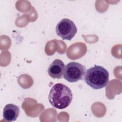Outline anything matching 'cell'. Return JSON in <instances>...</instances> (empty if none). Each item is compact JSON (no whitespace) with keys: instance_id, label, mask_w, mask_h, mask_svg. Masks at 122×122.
Here are the masks:
<instances>
[{"instance_id":"6da1fadb","label":"cell","mask_w":122,"mask_h":122,"mask_svg":"<svg viewBox=\"0 0 122 122\" xmlns=\"http://www.w3.org/2000/svg\"><path fill=\"white\" fill-rule=\"evenodd\" d=\"M48 99L51 104L59 109H65L70 104L72 100L71 89L63 83L54 85L51 89Z\"/></svg>"},{"instance_id":"7a4b0ae2","label":"cell","mask_w":122,"mask_h":122,"mask_svg":"<svg viewBox=\"0 0 122 122\" xmlns=\"http://www.w3.org/2000/svg\"><path fill=\"white\" fill-rule=\"evenodd\" d=\"M108 71L101 66L95 65L88 69L84 74L85 82L91 88L101 89L105 87L109 82Z\"/></svg>"},{"instance_id":"3957f363","label":"cell","mask_w":122,"mask_h":122,"mask_svg":"<svg viewBox=\"0 0 122 122\" xmlns=\"http://www.w3.org/2000/svg\"><path fill=\"white\" fill-rule=\"evenodd\" d=\"M85 67L76 62H71L65 67L63 78L70 82H75L82 79L85 73Z\"/></svg>"},{"instance_id":"277c9868","label":"cell","mask_w":122,"mask_h":122,"mask_svg":"<svg viewBox=\"0 0 122 122\" xmlns=\"http://www.w3.org/2000/svg\"><path fill=\"white\" fill-rule=\"evenodd\" d=\"M56 32L63 40L70 41L76 34L77 29L72 20L66 18L58 22L56 27Z\"/></svg>"},{"instance_id":"5b68a950","label":"cell","mask_w":122,"mask_h":122,"mask_svg":"<svg viewBox=\"0 0 122 122\" xmlns=\"http://www.w3.org/2000/svg\"><path fill=\"white\" fill-rule=\"evenodd\" d=\"M65 69L64 62L60 59H55L50 65L48 69V73L50 77L54 79L62 78Z\"/></svg>"},{"instance_id":"8992f818","label":"cell","mask_w":122,"mask_h":122,"mask_svg":"<svg viewBox=\"0 0 122 122\" xmlns=\"http://www.w3.org/2000/svg\"><path fill=\"white\" fill-rule=\"evenodd\" d=\"M20 113L19 107L13 104H8L4 107L3 111V117L6 121H15Z\"/></svg>"}]
</instances>
